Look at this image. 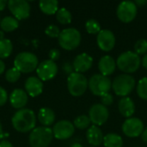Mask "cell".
<instances>
[{
    "mask_svg": "<svg viewBox=\"0 0 147 147\" xmlns=\"http://www.w3.org/2000/svg\"><path fill=\"white\" fill-rule=\"evenodd\" d=\"M8 99V94L6 92V90L0 86V107L3 106Z\"/></svg>",
    "mask_w": 147,
    "mask_h": 147,
    "instance_id": "8d00e7d4",
    "label": "cell"
},
{
    "mask_svg": "<svg viewBox=\"0 0 147 147\" xmlns=\"http://www.w3.org/2000/svg\"><path fill=\"white\" fill-rule=\"evenodd\" d=\"M11 123L16 131L19 133H28L34 129L36 116L33 110L22 109L15 113L11 119Z\"/></svg>",
    "mask_w": 147,
    "mask_h": 147,
    "instance_id": "6da1fadb",
    "label": "cell"
},
{
    "mask_svg": "<svg viewBox=\"0 0 147 147\" xmlns=\"http://www.w3.org/2000/svg\"><path fill=\"white\" fill-rule=\"evenodd\" d=\"M0 22H1V19H0Z\"/></svg>",
    "mask_w": 147,
    "mask_h": 147,
    "instance_id": "7dc6e473",
    "label": "cell"
},
{
    "mask_svg": "<svg viewBox=\"0 0 147 147\" xmlns=\"http://www.w3.org/2000/svg\"><path fill=\"white\" fill-rule=\"evenodd\" d=\"M141 64L140 57L133 51H127L120 54L116 60L118 68L126 74L133 73L138 71Z\"/></svg>",
    "mask_w": 147,
    "mask_h": 147,
    "instance_id": "7a4b0ae2",
    "label": "cell"
},
{
    "mask_svg": "<svg viewBox=\"0 0 147 147\" xmlns=\"http://www.w3.org/2000/svg\"><path fill=\"white\" fill-rule=\"evenodd\" d=\"M141 136V140L147 144V128L146 129H144V131H143V133H142V134L140 135Z\"/></svg>",
    "mask_w": 147,
    "mask_h": 147,
    "instance_id": "ab89813d",
    "label": "cell"
},
{
    "mask_svg": "<svg viewBox=\"0 0 147 147\" xmlns=\"http://www.w3.org/2000/svg\"><path fill=\"white\" fill-rule=\"evenodd\" d=\"M134 3L137 5V7H143L147 3V0H136L134 1Z\"/></svg>",
    "mask_w": 147,
    "mask_h": 147,
    "instance_id": "f35d334b",
    "label": "cell"
},
{
    "mask_svg": "<svg viewBox=\"0 0 147 147\" xmlns=\"http://www.w3.org/2000/svg\"><path fill=\"white\" fill-rule=\"evenodd\" d=\"M24 87L28 96L31 97H36L42 93L43 83L37 77H29L25 81Z\"/></svg>",
    "mask_w": 147,
    "mask_h": 147,
    "instance_id": "e0dca14e",
    "label": "cell"
},
{
    "mask_svg": "<svg viewBox=\"0 0 147 147\" xmlns=\"http://www.w3.org/2000/svg\"><path fill=\"white\" fill-rule=\"evenodd\" d=\"M89 81L82 73L73 72L68 76L67 88L70 94L73 96H81L88 88Z\"/></svg>",
    "mask_w": 147,
    "mask_h": 147,
    "instance_id": "52a82bcc",
    "label": "cell"
},
{
    "mask_svg": "<svg viewBox=\"0 0 147 147\" xmlns=\"http://www.w3.org/2000/svg\"><path fill=\"white\" fill-rule=\"evenodd\" d=\"M7 6L13 16L18 21L27 19L30 15V5L25 0H9Z\"/></svg>",
    "mask_w": 147,
    "mask_h": 147,
    "instance_id": "30bf717a",
    "label": "cell"
},
{
    "mask_svg": "<svg viewBox=\"0 0 147 147\" xmlns=\"http://www.w3.org/2000/svg\"><path fill=\"white\" fill-rule=\"evenodd\" d=\"M88 87L93 95L101 96L110 91L112 81L109 77L103 76L101 73L95 74L90 78Z\"/></svg>",
    "mask_w": 147,
    "mask_h": 147,
    "instance_id": "ba28073f",
    "label": "cell"
},
{
    "mask_svg": "<svg viewBox=\"0 0 147 147\" xmlns=\"http://www.w3.org/2000/svg\"><path fill=\"white\" fill-rule=\"evenodd\" d=\"M141 63H142V65L147 70V53L146 55H144V57L141 60Z\"/></svg>",
    "mask_w": 147,
    "mask_h": 147,
    "instance_id": "7bdbcfd3",
    "label": "cell"
},
{
    "mask_svg": "<svg viewBox=\"0 0 147 147\" xmlns=\"http://www.w3.org/2000/svg\"><path fill=\"white\" fill-rule=\"evenodd\" d=\"M75 132V127L74 125L69 121H59L57 122L53 128V137L59 140H65L70 139Z\"/></svg>",
    "mask_w": 147,
    "mask_h": 147,
    "instance_id": "5bb4252c",
    "label": "cell"
},
{
    "mask_svg": "<svg viewBox=\"0 0 147 147\" xmlns=\"http://www.w3.org/2000/svg\"><path fill=\"white\" fill-rule=\"evenodd\" d=\"M85 29L89 34H98L101 31L100 23L95 19H89L85 23Z\"/></svg>",
    "mask_w": 147,
    "mask_h": 147,
    "instance_id": "f1b7e54d",
    "label": "cell"
},
{
    "mask_svg": "<svg viewBox=\"0 0 147 147\" xmlns=\"http://www.w3.org/2000/svg\"><path fill=\"white\" fill-rule=\"evenodd\" d=\"M48 56H49V59L55 62L56 60H58L60 57V52L59 49H56V48H53L49 51V53H48Z\"/></svg>",
    "mask_w": 147,
    "mask_h": 147,
    "instance_id": "e575fe53",
    "label": "cell"
},
{
    "mask_svg": "<svg viewBox=\"0 0 147 147\" xmlns=\"http://www.w3.org/2000/svg\"><path fill=\"white\" fill-rule=\"evenodd\" d=\"M70 147H84L81 144H79V143H74V144H72L71 146Z\"/></svg>",
    "mask_w": 147,
    "mask_h": 147,
    "instance_id": "f6af8a7d",
    "label": "cell"
},
{
    "mask_svg": "<svg viewBox=\"0 0 147 147\" xmlns=\"http://www.w3.org/2000/svg\"><path fill=\"white\" fill-rule=\"evenodd\" d=\"M36 73L41 81L51 80L58 73V65L55 62L50 59H46L39 64L36 69Z\"/></svg>",
    "mask_w": 147,
    "mask_h": 147,
    "instance_id": "4fadbf2b",
    "label": "cell"
},
{
    "mask_svg": "<svg viewBox=\"0 0 147 147\" xmlns=\"http://www.w3.org/2000/svg\"><path fill=\"white\" fill-rule=\"evenodd\" d=\"M101 102H102V105L107 107V106L111 105L114 102V97H113L112 94H110L109 92V93H106V94L101 96Z\"/></svg>",
    "mask_w": 147,
    "mask_h": 147,
    "instance_id": "836d02e7",
    "label": "cell"
},
{
    "mask_svg": "<svg viewBox=\"0 0 147 147\" xmlns=\"http://www.w3.org/2000/svg\"><path fill=\"white\" fill-rule=\"evenodd\" d=\"M21 77V72L16 68V67H12L9 68L6 71L5 73V79L9 82V83H16L19 80Z\"/></svg>",
    "mask_w": 147,
    "mask_h": 147,
    "instance_id": "4dcf8cb0",
    "label": "cell"
},
{
    "mask_svg": "<svg viewBox=\"0 0 147 147\" xmlns=\"http://www.w3.org/2000/svg\"><path fill=\"white\" fill-rule=\"evenodd\" d=\"M96 42L98 47L104 51H111L115 45V34L109 29H102L99 32L96 37Z\"/></svg>",
    "mask_w": 147,
    "mask_h": 147,
    "instance_id": "9a60e30c",
    "label": "cell"
},
{
    "mask_svg": "<svg viewBox=\"0 0 147 147\" xmlns=\"http://www.w3.org/2000/svg\"><path fill=\"white\" fill-rule=\"evenodd\" d=\"M59 46L65 50H74L81 42V34L74 28H68L63 29L58 38Z\"/></svg>",
    "mask_w": 147,
    "mask_h": 147,
    "instance_id": "8992f818",
    "label": "cell"
},
{
    "mask_svg": "<svg viewBox=\"0 0 147 147\" xmlns=\"http://www.w3.org/2000/svg\"><path fill=\"white\" fill-rule=\"evenodd\" d=\"M13 51V44L10 40L3 39L0 40V59L9 57Z\"/></svg>",
    "mask_w": 147,
    "mask_h": 147,
    "instance_id": "484cf974",
    "label": "cell"
},
{
    "mask_svg": "<svg viewBox=\"0 0 147 147\" xmlns=\"http://www.w3.org/2000/svg\"><path fill=\"white\" fill-rule=\"evenodd\" d=\"M103 134L102 130L99 128V127L92 125L89 127V129L86 132V139L90 145L92 146L97 147L103 143Z\"/></svg>",
    "mask_w": 147,
    "mask_h": 147,
    "instance_id": "ffe728a7",
    "label": "cell"
},
{
    "mask_svg": "<svg viewBox=\"0 0 147 147\" xmlns=\"http://www.w3.org/2000/svg\"><path fill=\"white\" fill-rule=\"evenodd\" d=\"M62 70L65 74H67L69 76L71 73H73L74 68H73V65L70 62H65L62 65Z\"/></svg>",
    "mask_w": 147,
    "mask_h": 147,
    "instance_id": "d590c367",
    "label": "cell"
},
{
    "mask_svg": "<svg viewBox=\"0 0 147 147\" xmlns=\"http://www.w3.org/2000/svg\"><path fill=\"white\" fill-rule=\"evenodd\" d=\"M122 132L128 138H137L144 131L143 121L137 117L127 118L122 124Z\"/></svg>",
    "mask_w": 147,
    "mask_h": 147,
    "instance_id": "8fae6325",
    "label": "cell"
},
{
    "mask_svg": "<svg viewBox=\"0 0 147 147\" xmlns=\"http://www.w3.org/2000/svg\"><path fill=\"white\" fill-rule=\"evenodd\" d=\"M138 7L134 1H123L119 3L116 15L120 21L125 23L131 22L137 16Z\"/></svg>",
    "mask_w": 147,
    "mask_h": 147,
    "instance_id": "9c48e42d",
    "label": "cell"
},
{
    "mask_svg": "<svg viewBox=\"0 0 147 147\" xmlns=\"http://www.w3.org/2000/svg\"><path fill=\"white\" fill-rule=\"evenodd\" d=\"M56 19L59 23L65 25L71 22L72 16L68 9H66L65 8H60L56 13Z\"/></svg>",
    "mask_w": 147,
    "mask_h": 147,
    "instance_id": "4316f807",
    "label": "cell"
},
{
    "mask_svg": "<svg viewBox=\"0 0 147 147\" xmlns=\"http://www.w3.org/2000/svg\"><path fill=\"white\" fill-rule=\"evenodd\" d=\"M134 53L138 55L146 54L147 53V40L140 39L134 44Z\"/></svg>",
    "mask_w": 147,
    "mask_h": 147,
    "instance_id": "1f68e13d",
    "label": "cell"
},
{
    "mask_svg": "<svg viewBox=\"0 0 147 147\" xmlns=\"http://www.w3.org/2000/svg\"><path fill=\"white\" fill-rule=\"evenodd\" d=\"M60 32L61 31L59 30V27L54 25V24H51V25L47 26L46 30H45L46 34L51 38H59Z\"/></svg>",
    "mask_w": 147,
    "mask_h": 147,
    "instance_id": "d6a6232c",
    "label": "cell"
},
{
    "mask_svg": "<svg viewBox=\"0 0 147 147\" xmlns=\"http://www.w3.org/2000/svg\"><path fill=\"white\" fill-rule=\"evenodd\" d=\"M90 147H94V146H90Z\"/></svg>",
    "mask_w": 147,
    "mask_h": 147,
    "instance_id": "c3c4849f",
    "label": "cell"
},
{
    "mask_svg": "<svg viewBox=\"0 0 147 147\" xmlns=\"http://www.w3.org/2000/svg\"><path fill=\"white\" fill-rule=\"evenodd\" d=\"M38 120L42 127H47L53 124L55 121V114L53 109L49 108H42L39 110L38 113Z\"/></svg>",
    "mask_w": 147,
    "mask_h": 147,
    "instance_id": "7402d4cb",
    "label": "cell"
},
{
    "mask_svg": "<svg viewBox=\"0 0 147 147\" xmlns=\"http://www.w3.org/2000/svg\"><path fill=\"white\" fill-rule=\"evenodd\" d=\"M103 145L105 147H122L123 140L117 134H108L103 138Z\"/></svg>",
    "mask_w": 147,
    "mask_h": 147,
    "instance_id": "d4e9b609",
    "label": "cell"
},
{
    "mask_svg": "<svg viewBox=\"0 0 147 147\" xmlns=\"http://www.w3.org/2000/svg\"><path fill=\"white\" fill-rule=\"evenodd\" d=\"M135 87V79L129 74H121L115 78L112 88L115 95L122 97L127 96L132 93Z\"/></svg>",
    "mask_w": 147,
    "mask_h": 147,
    "instance_id": "5b68a950",
    "label": "cell"
},
{
    "mask_svg": "<svg viewBox=\"0 0 147 147\" xmlns=\"http://www.w3.org/2000/svg\"><path fill=\"white\" fill-rule=\"evenodd\" d=\"M39 7L44 14L54 15L59 9V2L57 0H41L39 3Z\"/></svg>",
    "mask_w": 147,
    "mask_h": 147,
    "instance_id": "603a6c76",
    "label": "cell"
},
{
    "mask_svg": "<svg viewBox=\"0 0 147 147\" xmlns=\"http://www.w3.org/2000/svg\"><path fill=\"white\" fill-rule=\"evenodd\" d=\"M28 94L24 90L16 89L9 96V102L11 106L16 109H22L28 102Z\"/></svg>",
    "mask_w": 147,
    "mask_h": 147,
    "instance_id": "ac0fdd59",
    "label": "cell"
},
{
    "mask_svg": "<svg viewBox=\"0 0 147 147\" xmlns=\"http://www.w3.org/2000/svg\"><path fill=\"white\" fill-rule=\"evenodd\" d=\"M0 147H13V145L8 140L0 141Z\"/></svg>",
    "mask_w": 147,
    "mask_h": 147,
    "instance_id": "74e56055",
    "label": "cell"
},
{
    "mask_svg": "<svg viewBox=\"0 0 147 147\" xmlns=\"http://www.w3.org/2000/svg\"><path fill=\"white\" fill-rule=\"evenodd\" d=\"M118 109L120 114L127 118H131L135 112L134 102L128 96L122 97L118 102Z\"/></svg>",
    "mask_w": 147,
    "mask_h": 147,
    "instance_id": "44dd1931",
    "label": "cell"
},
{
    "mask_svg": "<svg viewBox=\"0 0 147 147\" xmlns=\"http://www.w3.org/2000/svg\"><path fill=\"white\" fill-rule=\"evenodd\" d=\"M137 94L141 99L147 101V77L139 81L137 85Z\"/></svg>",
    "mask_w": 147,
    "mask_h": 147,
    "instance_id": "f546056e",
    "label": "cell"
},
{
    "mask_svg": "<svg viewBox=\"0 0 147 147\" xmlns=\"http://www.w3.org/2000/svg\"><path fill=\"white\" fill-rule=\"evenodd\" d=\"M90 122H91V121H90L89 116H87V115H83L78 116V117L74 120L73 125H74V127H77L78 129L84 130V129H86L87 127H89Z\"/></svg>",
    "mask_w": 147,
    "mask_h": 147,
    "instance_id": "83f0119b",
    "label": "cell"
},
{
    "mask_svg": "<svg viewBox=\"0 0 147 147\" xmlns=\"http://www.w3.org/2000/svg\"><path fill=\"white\" fill-rule=\"evenodd\" d=\"M39 60L35 54L29 52H22L18 53L14 59V67L21 73H30L37 69Z\"/></svg>",
    "mask_w": 147,
    "mask_h": 147,
    "instance_id": "277c9868",
    "label": "cell"
},
{
    "mask_svg": "<svg viewBox=\"0 0 147 147\" xmlns=\"http://www.w3.org/2000/svg\"><path fill=\"white\" fill-rule=\"evenodd\" d=\"M3 127H2V124L0 122V140L3 139Z\"/></svg>",
    "mask_w": 147,
    "mask_h": 147,
    "instance_id": "ee69618b",
    "label": "cell"
},
{
    "mask_svg": "<svg viewBox=\"0 0 147 147\" xmlns=\"http://www.w3.org/2000/svg\"><path fill=\"white\" fill-rule=\"evenodd\" d=\"M92 65L93 58L86 53H83L77 55L72 63L75 72L78 73H83L89 71L91 68Z\"/></svg>",
    "mask_w": 147,
    "mask_h": 147,
    "instance_id": "2e32d148",
    "label": "cell"
},
{
    "mask_svg": "<svg viewBox=\"0 0 147 147\" xmlns=\"http://www.w3.org/2000/svg\"><path fill=\"white\" fill-rule=\"evenodd\" d=\"M109 117V112L106 106L102 103L93 104L89 110V118L95 126L103 125Z\"/></svg>",
    "mask_w": 147,
    "mask_h": 147,
    "instance_id": "7c38bea8",
    "label": "cell"
},
{
    "mask_svg": "<svg viewBox=\"0 0 147 147\" xmlns=\"http://www.w3.org/2000/svg\"><path fill=\"white\" fill-rule=\"evenodd\" d=\"M53 139V129L47 127H39L31 131L28 142L31 147H48Z\"/></svg>",
    "mask_w": 147,
    "mask_h": 147,
    "instance_id": "3957f363",
    "label": "cell"
},
{
    "mask_svg": "<svg viewBox=\"0 0 147 147\" xmlns=\"http://www.w3.org/2000/svg\"><path fill=\"white\" fill-rule=\"evenodd\" d=\"M7 3H8L7 1H5V0H0V11L3 10L5 9Z\"/></svg>",
    "mask_w": 147,
    "mask_h": 147,
    "instance_id": "60d3db41",
    "label": "cell"
},
{
    "mask_svg": "<svg viewBox=\"0 0 147 147\" xmlns=\"http://www.w3.org/2000/svg\"><path fill=\"white\" fill-rule=\"evenodd\" d=\"M19 26V22L14 16H5L1 20L0 28L3 32H12Z\"/></svg>",
    "mask_w": 147,
    "mask_h": 147,
    "instance_id": "cb8c5ba5",
    "label": "cell"
},
{
    "mask_svg": "<svg viewBox=\"0 0 147 147\" xmlns=\"http://www.w3.org/2000/svg\"><path fill=\"white\" fill-rule=\"evenodd\" d=\"M4 70H5V64L2 59H0V75L4 72Z\"/></svg>",
    "mask_w": 147,
    "mask_h": 147,
    "instance_id": "b9f144b4",
    "label": "cell"
},
{
    "mask_svg": "<svg viewBox=\"0 0 147 147\" xmlns=\"http://www.w3.org/2000/svg\"><path fill=\"white\" fill-rule=\"evenodd\" d=\"M98 68L102 75L108 77L115 72L116 68V61L110 55H104L98 62Z\"/></svg>",
    "mask_w": 147,
    "mask_h": 147,
    "instance_id": "d6986e66",
    "label": "cell"
},
{
    "mask_svg": "<svg viewBox=\"0 0 147 147\" xmlns=\"http://www.w3.org/2000/svg\"><path fill=\"white\" fill-rule=\"evenodd\" d=\"M4 39V33L3 30H0V40Z\"/></svg>",
    "mask_w": 147,
    "mask_h": 147,
    "instance_id": "bcb514c9",
    "label": "cell"
}]
</instances>
